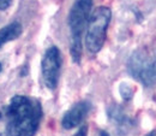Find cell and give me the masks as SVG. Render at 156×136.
I'll return each instance as SVG.
<instances>
[{"mask_svg": "<svg viewBox=\"0 0 156 136\" xmlns=\"http://www.w3.org/2000/svg\"><path fill=\"white\" fill-rule=\"evenodd\" d=\"M4 136H35L42 119V105L35 97L15 95L4 108Z\"/></svg>", "mask_w": 156, "mask_h": 136, "instance_id": "1", "label": "cell"}, {"mask_svg": "<svg viewBox=\"0 0 156 136\" xmlns=\"http://www.w3.org/2000/svg\"><path fill=\"white\" fill-rule=\"evenodd\" d=\"M93 0H76L69 13V27L71 33L70 53L72 60L79 64L82 59V36L90 18Z\"/></svg>", "mask_w": 156, "mask_h": 136, "instance_id": "2", "label": "cell"}, {"mask_svg": "<svg viewBox=\"0 0 156 136\" xmlns=\"http://www.w3.org/2000/svg\"><path fill=\"white\" fill-rule=\"evenodd\" d=\"M111 18L112 11L107 6L98 7L90 16L85 35V46L90 53L95 54L103 47Z\"/></svg>", "mask_w": 156, "mask_h": 136, "instance_id": "3", "label": "cell"}, {"mask_svg": "<svg viewBox=\"0 0 156 136\" xmlns=\"http://www.w3.org/2000/svg\"><path fill=\"white\" fill-rule=\"evenodd\" d=\"M127 71L144 87H151L156 82L154 59L150 58L145 50L135 51L127 61Z\"/></svg>", "mask_w": 156, "mask_h": 136, "instance_id": "4", "label": "cell"}, {"mask_svg": "<svg viewBox=\"0 0 156 136\" xmlns=\"http://www.w3.org/2000/svg\"><path fill=\"white\" fill-rule=\"evenodd\" d=\"M61 69V54L57 46L49 47L41 61L42 77L46 87L51 90H54L58 86Z\"/></svg>", "mask_w": 156, "mask_h": 136, "instance_id": "5", "label": "cell"}, {"mask_svg": "<svg viewBox=\"0 0 156 136\" xmlns=\"http://www.w3.org/2000/svg\"><path fill=\"white\" fill-rule=\"evenodd\" d=\"M91 105L89 101L84 100V101H79L76 105H73L61 119V125L64 129H72L78 127L85 116L88 115V112L90 111Z\"/></svg>", "mask_w": 156, "mask_h": 136, "instance_id": "6", "label": "cell"}, {"mask_svg": "<svg viewBox=\"0 0 156 136\" xmlns=\"http://www.w3.org/2000/svg\"><path fill=\"white\" fill-rule=\"evenodd\" d=\"M22 31H23V28L18 22L10 23L6 27L1 28L0 29V47H2L5 43H7L12 40H16L17 38H20Z\"/></svg>", "mask_w": 156, "mask_h": 136, "instance_id": "7", "label": "cell"}, {"mask_svg": "<svg viewBox=\"0 0 156 136\" xmlns=\"http://www.w3.org/2000/svg\"><path fill=\"white\" fill-rule=\"evenodd\" d=\"M108 115H109V117H111L113 120H115L118 124H120V125H126L127 123H130L129 117L126 116V115L122 112V110H121L120 107H118V106L111 107V108L108 110Z\"/></svg>", "mask_w": 156, "mask_h": 136, "instance_id": "8", "label": "cell"}, {"mask_svg": "<svg viewBox=\"0 0 156 136\" xmlns=\"http://www.w3.org/2000/svg\"><path fill=\"white\" fill-rule=\"evenodd\" d=\"M120 95L124 97V100H131L133 97V89L127 83L120 84Z\"/></svg>", "mask_w": 156, "mask_h": 136, "instance_id": "9", "label": "cell"}, {"mask_svg": "<svg viewBox=\"0 0 156 136\" xmlns=\"http://www.w3.org/2000/svg\"><path fill=\"white\" fill-rule=\"evenodd\" d=\"M12 4V0H0V11L7 10Z\"/></svg>", "mask_w": 156, "mask_h": 136, "instance_id": "10", "label": "cell"}, {"mask_svg": "<svg viewBox=\"0 0 156 136\" xmlns=\"http://www.w3.org/2000/svg\"><path fill=\"white\" fill-rule=\"evenodd\" d=\"M72 136H88V125H83L79 128L77 133Z\"/></svg>", "mask_w": 156, "mask_h": 136, "instance_id": "11", "label": "cell"}, {"mask_svg": "<svg viewBox=\"0 0 156 136\" xmlns=\"http://www.w3.org/2000/svg\"><path fill=\"white\" fill-rule=\"evenodd\" d=\"M100 136H109V134L106 133V131H103V130H101V131H100Z\"/></svg>", "mask_w": 156, "mask_h": 136, "instance_id": "12", "label": "cell"}, {"mask_svg": "<svg viewBox=\"0 0 156 136\" xmlns=\"http://www.w3.org/2000/svg\"><path fill=\"white\" fill-rule=\"evenodd\" d=\"M145 136H156V130H153V131H150L149 134H147Z\"/></svg>", "mask_w": 156, "mask_h": 136, "instance_id": "13", "label": "cell"}, {"mask_svg": "<svg viewBox=\"0 0 156 136\" xmlns=\"http://www.w3.org/2000/svg\"><path fill=\"white\" fill-rule=\"evenodd\" d=\"M154 69H155V72H156V57L154 59Z\"/></svg>", "mask_w": 156, "mask_h": 136, "instance_id": "14", "label": "cell"}, {"mask_svg": "<svg viewBox=\"0 0 156 136\" xmlns=\"http://www.w3.org/2000/svg\"><path fill=\"white\" fill-rule=\"evenodd\" d=\"M1 69H2V66H1V63H0V72H1Z\"/></svg>", "mask_w": 156, "mask_h": 136, "instance_id": "15", "label": "cell"}]
</instances>
